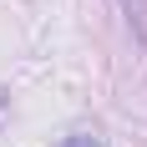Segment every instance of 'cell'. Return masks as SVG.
Masks as SVG:
<instances>
[{"label": "cell", "instance_id": "6da1fadb", "mask_svg": "<svg viewBox=\"0 0 147 147\" xmlns=\"http://www.w3.org/2000/svg\"><path fill=\"white\" fill-rule=\"evenodd\" d=\"M66 147H96V142H91V137H71Z\"/></svg>", "mask_w": 147, "mask_h": 147}]
</instances>
